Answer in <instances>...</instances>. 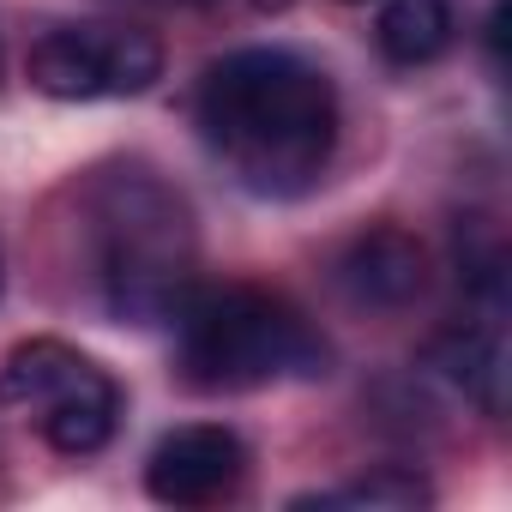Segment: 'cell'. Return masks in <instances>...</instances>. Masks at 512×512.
<instances>
[{"label": "cell", "mask_w": 512, "mask_h": 512, "mask_svg": "<svg viewBox=\"0 0 512 512\" xmlns=\"http://www.w3.org/2000/svg\"><path fill=\"white\" fill-rule=\"evenodd\" d=\"M193 121L260 199L308 193L338 151V91L296 49H235L205 67Z\"/></svg>", "instance_id": "obj_1"}, {"label": "cell", "mask_w": 512, "mask_h": 512, "mask_svg": "<svg viewBox=\"0 0 512 512\" xmlns=\"http://www.w3.org/2000/svg\"><path fill=\"white\" fill-rule=\"evenodd\" d=\"M175 326V368L199 392H260L278 380H326V338L272 290L193 284Z\"/></svg>", "instance_id": "obj_2"}, {"label": "cell", "mask_w": 512, "mask_h": 512, "mask_svg": "<svg viewBox=\"0 0 512 512\" xmlns=\"http://www.w3.org/2000/svg\"><path fill=\"white\" fill-rule=\"evenodd\" d=\"M97 290L127 326H157L181 308L193 278V211L151 169H115L91 193Z\"/></svg>", "instance_id": "obj_3"}, {"label": "cell", "mask_w": 512, "mask_h": 512, "mask_svg": "<svg viewBox=\"0 0 512 512\" xmlns=\"http://www.w3.org/2000/svg\"><path fill=\"white\" fill-rule=\"evenodd\" d=\"M0 410H19L61 458H91L115 440L121 386L61 338H25L0 362Z\"/></svg>", "instance_id": "obj_4"}, {"label": "cell", "mask_w": 512, "mask_h": 512, "mask_svg": "<svg viewBox=\"0 0 512 512\" xmlns=\"http://www.w3.org/2000/svg\"><path fill=\"white\" fill-rule=\"evenodd\" d=\"M25 79L55 103L145 97L163 79V43L139 25H55L31 43Z\"/></svg>", "instance_id": "obj_5"}, {"label": "cell", "mask_w": 512, "mask_h": 512, "mask_svg": "<svg viewBox=\"0 0 512 512\" xmlns=\"http://www.w3.org/2000/svg\"><path fill=\"white\" fill-rule=\"evenodd\" d=\"M247 476V446L223 422H187L169 428L145 458V488L163 506H211Z\"/></svg>", "instance_id": "obj_6"}, {"label": "cell", "mask_w": 512, "mask_h": 512, "mask_svg": "<svg viewBox=\"0 0 512 512\" xmlns=\"http://www.w3.org/2000/svg\"><path fill=\"white\" fill-rule=\"evenodd\" d=\"M332 278L356 308H386L392 314V308H410L428 290V253H422V241L410 229L374 223V229L344 241Z\"/></svg>", "instance_id": "obj_7"}, {"label": "cell", "mask_w": 512, "mask_h": 512, "mask_svg": "<svg viewBox=\"0 0 512 512\" xmlns=\"http://www.w3.org/2000/svg\"><path fill=\"white\" fill-rule=\"evenodd\" d=\"M428 368L458 386L482 416H506V338L494 320L482 326H452L428 344Z\"/></svg>", "instance_id": "obj_8"}, {"label": "cell", "mask_w": 512, "mask_h": 512, "mask_svg": "<svg viewBox=\"0 0 512 512\" xmlns=\"http://www.w3.org/2000/svg\"><path fill=\"white\" fill-rule=\"evenodd\" d=\"M458 19H452V0H386L374 43L392 67H428L452 49Z\"/></svg>", "instance_id": "obj_9"}, {"label": "cell", "mask_w": 512, "mask_h": 512, "mask_svg": "<svg viewBox=\"0 0 512 512\" xmlns=\"http://www.w3.org/2000/svg\"><path fill=\"white\" fill-rule=\"evenodd\" d=\"M428 500H434L428 476H416V470H404V464H380L374 476H362V482H350V488H332V494H296L290 506H356V512H416V506H428Z\"/></svg>", "instance_id": "obj_10"}, {"label": "cell", "mask_w": 512, "mask_h": 512, "mask_svg": "<svg viewBox=\"0 0 512 512\" xmlns=\"http://www.w3.org/2000/svg\"><path fill=\"white\" fill-rule=\"evenodd\" d=\"M344 7H362V0H344Z\"/></svg>", "instance_id": "obj_11"}, {"label": "cell", "mask_w": 512, "mask_h": 512, "mask_svg": "<svg viewBox=\"0 0 512 512\" xmlns=\"http://www.w3.org/2000/svg\"><path fill=\"white\" fill-rule=\"evenodd\" d=\"M0 284H7V266H0Z\"/></svg>", "instance_id": "obj_12"}, {"label": "cell", "mask_w": 512, "mask_h": 512, "mask_svg": "<svg viewBox=\"0 0 512 512\" xmlns=\"http://www.w3.org/2000/svg\"><path fill=\"white\" fill-rule=\"evenodd\" d=\"M199 7H211V0H199Z\"/></svg>", "instance_id": "obj_13"}]
</instances>
